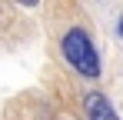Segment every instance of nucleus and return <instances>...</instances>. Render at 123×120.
<instances>
[{"label":"nucleus","mask_w":123,"mask_h":120,"mask_svg":"<svg viewBox=\"0 0 123 120\" xmlns=\"http://www.w3.org/2000/svg\"><path fill=\"white\" fill-rule=\"evenodd\" d=\"M60 53L63 60L86 80H97L100 77V53H97V43L90 40V33L83 27H70L60 40Z\"/></svg>","instance_id":"obj_1"},{"label":"nucleus","mask_w":123,"mask_h":120,"mask_svg":"<svg viewBox=\"0 0 123 120\" xmlns=\"http://www.w3.org/2000/svg\"><path fill=\"white\" fill-rule=\"evenodd\" d=\"M83 110H86V117H90V120H120L117 107L103 97V93H97V90L83 97Z\"/></svg>","instance_id":"obj_2"},{"label":"nucleus","mask_w":123,"mask_h":120,"mask_svg":"<svg viewBox=\"0 0 123 120\" xmlns=\"http://www.w3.org/2000/svg\"><path fill=\"white\" fill-rule=\"evenodd\" d=\"M117 30H120V40H123V17L117 20Z\"/></svg>","instance_id":"obj_3"}]
</instances>
